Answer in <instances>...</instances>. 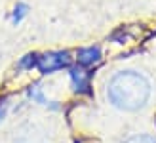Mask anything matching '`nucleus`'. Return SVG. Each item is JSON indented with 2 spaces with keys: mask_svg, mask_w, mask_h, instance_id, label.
Wrapping results in <instances>:
<instances>
[{
  "mask_svg": "<svg viewBox=\"0 0 156 143\" xmlns=\"http://www.w3.org/2000/svg\"><path fill=\"white\" fill-rule=\"evenodd\" d=\"M30 95H33L34 99H38V101H40V103H46V99L42 97V94L38 92V88H33V90H30Z\"/></svg>",
  "mask_w": 156,
  "mask_h": 143,
  "instance_id": "1a4fd4ad",
  "label": "nucleus"
},
{
  "mask_svg": "<svg viewBox=\"0 0 156 143\" xmlns=\"http://www.w3.org/2000/svg\"><path fill=\"white\" fill-rule=\"evenodd\" d=\"M151 95L149 80L135 71H122L108 82V99L118 109L137 111L141 109Z\"/></svg>",
  "mask_w": 156,
  "mask_h": 143,
  "instance_id": "f257e3e1",
  "label": "nucleus"
},
{
  "mask_svg": "<svg viewBox=\"0 0 156 143\" xmlns=\"http://www.w3.org/2000/svg\"><path fill=\"white\" fill-rule=\"evenodd\" d=\"M4 113H6V103H0V118L4 116Z\"/></svg>",
  "mask_w": 156,
  "mask_h": 143,
  "instance_id": "9d476101",
  "label": "nucleus"
},
{
  "mask_svg": "<svg viewBox=\"0 0 156 143\" xmlns=\"http://www.w3.org/2000/svg\"><path fill=\"white\" fill-rule=\"evenodd\" d=\"M101 59V52L99 48H84V50L78 52V61L82 65H93Z\"/></svg>",
  "mask_w": 156,
  "mask_h": 143,
  "instance_id": "20e7f679",
  "label": "nucleus"
},
{
  "mask_svg": "<svg viewBox=\"0 0 156 143\" xmlns=\"http://www.w3.org/2000/svg\"><path fill=\"white\" fill-rule=\"evenodd\" d=\"M126 143H156V139L152 136H133V138H129Z\"/></svg>",
  "mask_w": 156,
  "mask_h": 143,
  "instance_id": "0eeeda50",
  "label": "nucleus"
},
{
  "mask_svg": "<svg viewBox=\"0 0 156 143\" xmlns=\"http://www.w3.org/2000/svg\"><path fill=\"white\" fill-rule=\"evenodd\" d=\"M15 143H48V138H46V134L42 130H38L36 126H27V128L21 130Z\"/></svg>",
  "mask_w": 156,
  "mask_h": 143,
  "instance_id": "7ed1b4c3",
  "label": "nucleus"
},
{
  "mask_svg": "<svg viewBox=\"0 0 156 143\" xmlns=\"http://www.w3.org/2000/svg\"><path fill=\"white\" fill-rule=\"evenodd\" d=\"M27 10H29V8L25 4H17V6H15V10H13V23H19L23 17H25Z\"/></svg>",
  "mask_w": 156,
  "mask_h": 143,
  "instance_id": "423d86ee",
  "label": "nucleus"
},
{
  "mask_svg": "<svg viewBox=\"0 0 156 143\" xmlns=\"http://www.w3.org/2000/svg\"><path fill=\"white\" fill-rule=\"evenodd\" d=\"M73 78V84H74V90L76 92H88V75L80 69H74L71 73Z\"/></svg>",
  "mask_w": 156,
  "mask_h": 143,
  "instance_id": "39448f33",
  "label": "nucleus"
},
{
  "mask_svg": "<svg viewBox=\"0 0 156 143\" xmlns=\"http://www.w3.org/2000/svg\"><path fill=\"white\" fill-rule=\"evenodd\" d=\"M34 57H36V55H27V59L21 61V67H33V65H36L38 59H34Z\"/></svg>",
  "mask_w": 156,
  "mask_h": 143,
  "instance_id": "6e6552de",
  "label": "nucleus"
},
{
  "mask_svg": "<svg viewBox=\"0 0 156 143\" xmlns=\"http://www.w3.org/2000/svg\"><path fill=\"white\" fill-rule=\"evenodd\" d=\"M69 61H71V57H69L67 52H51V53H46L42 57H38L36 65L42 73H53V71H57V69L67 67Z\"/></svg>",
  "mask_w": 156,
  "mask_h": 143,
  "instance_id": "f03ea898",
  "label": "nucleus"
}]
</instances>
